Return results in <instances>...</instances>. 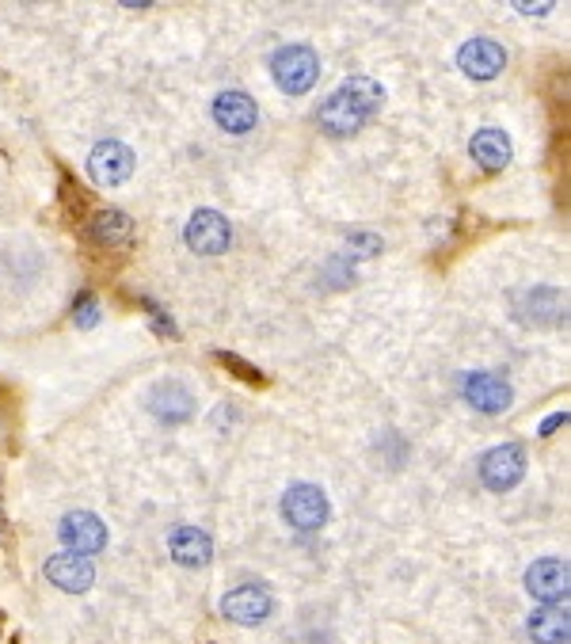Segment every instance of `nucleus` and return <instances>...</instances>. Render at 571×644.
<instances>
[{
    "mask_svg": "<svg viewBox=\"0 0 571 644\" xmlns=\"http://www.w3.org/2000/svg\"><path fill=\"white\" fill-rule=\"evenodd\" d=\"M564 424H568V412H557V416H549V419L541 424V435H552L557 427H564Z\"/></svg>",
    "mask_w": 571,
    "mask_h": 644,
    "instance_id": "412c9836",
    "label": "nucleus"
},
{
    "mask_svg": "<svg viewBox=\"0 0 571 644\" xmlns=\"http://www.w3.org/2000/svg\"><path fill=\"white\" fill-rule=\"evenodd\" d=\"M465 401L476 408V412H488V416H496V412H507L510 408V385L503 382L499 374L491 371H480V374H469L465 377Z\"/></svg>",
    "mask_w": 571,
    "mask_h": 644,
    "instance_id": "9b49d317",
    "label": "nucleus"
},
{
    "mask_svg": "<svg viewBox=\"0 0 571 644\" xmlns=\"http://www.w3.org/2000/svg\"><path fill=\"white\" fill-rule=\"evenodd\" d=\"M89 168L100 187H118V184H126L129 172H134V153H129L123 142H100L89 157Z\"/></svg>",
    "mask_w": 571,
    "mask_h": 644,
    "instance_id": "1a4fd4ad",
    "label": "nucleus"
},
{
    "mask_svg": "<svg viewBox=\"0 0 571 644\" xmlns=\"http://www.w3.org/2000/svg\"><path fill=\"white\" fill-rule=\"evenodd\" d=\"M73 321L81 324V329H95V321H100V302H95L92 294H81L73 305Z\"/></svg>",
    "mask_w": 571,
    "mask_h": 644,
    "instance_id": "aec40b11",
    "label": "nucleus"
},
{
    "mask_svg": "<svg viewBox=\"0 0 571 644\" xmlns=\"http://www.w3.org/2000/svg\"><path fill=\"white\" fill-rule=\"evenodd\" d=\"M518 8H522L526 15H533V12H538V15H544V12H549L552 4H518Z\"/></svg>",
    "mask_w": 571,
    "mask_h": 644,
    "instance_id": "4be33fe9",
    "label": "nucleus"
},
{
    "mask_svg": "<svg viewBox=\"0 0 571 644\" xmlns=\"http://www.w3.org/2000/svg\"><path fill=\"white\" fill-rule=\"evenodd\" d=\"M168 553H172V561L184 564V569H203L214 557V542H210V534L198 527H176L168 534Z\"/></svg>",
    "mask_w": 571,
    "mask_h": 644,
    "instance_id": "4468645a",
    "label": "nucleus"
},
{
    "mask_svg": "<svg viewBox=\"0 0 571 644\" xmlns=\"http://www.w3.org/2000/svg\"><path fill=\"white\" fill-rule=\"evenodd\" d=\"M282 519L290 522L293 530H320L328 522V496L324 488L309 485V480H298V485L286 488L282 496Z\"/></svg>",
    "mask_w": 571,
    "mask_h": 644,
    "instance_id": "7ed1b4c3",
    "label": "nucleus"
},
{
    "mask_svg": "<svg viewBox=\"0 0 571 644\" xmlns=\"http://www.w3.org/2000/svg\"><path fill=\"white\" fill-rule=\"evenodd\" d=\"M457 65L473 76V81H491L507 69V50L496 39H469L457 50Z\"/></svg>",
    "mask_w": 571,
    "mask_h": 644,
    "instance_id": "9d476101",
    "label": "nucleus"
},
{
    "mask_svg": "<svg viewBox=\"0 0 571 644\" xmlns=\"http://www.w3.org/2000/svg\"><path fill=\"white\" fill-rule=\"evenodd\" d=\"M381 103H385V89H381L377 81H370V76H351V81H343L332 96L320 103L316 123L324 126V134L347 137L354 131H362V126L377 115Z\"/></svg>",
    "mask_w": 571,
    "mask_h": 644,
    "instance_id": "f257e3e1",
    "label": "nucleus"
},
{
    "mask_svg": "<svg viewBox=\"0 0 571 644\" xmlns=\"http://www.w3.org/2000/svg\"><path fill=\"white\" fill-rule=\"evenodd\" d=\"M214 359H218L221 366H229V371H237V377H245V382L263 385V374H259L252 363H245V359H240V355H229V351H218V355H214Z\"/></svg>",
    "mask_w": 571,
    "mask_h": 644,
    "instance_id": "6ab92c4d",
    "label": "nucleus"
},
{
    "mask_svg": "<svg viewBox=\"0 0 571 644\" xmlns=\"http://www.w3.org/2000/svg\"><path fill=\"white\" fill-rule=\"evenodd\" d=\"M271 611H274L271 591L259 588V583H240V588H232L229 595L221 599V614L237 625H259L271 617Z\"/></svg>",
    "mask_w": 571,
    "mask_h": 644,
    "instance_id": "0eeeda50",
    "label": "nucleus"
},
{
    "mask_svg": "<svg viewBox=\"0 0 571 644\" xmlns=\"http://www.w3.org/2000/svg\"><path fill=\"white\" fill-rule=\"evenodd\" d=\"M129 237H134V221H129L126 210L107 206V210L92 214V240L95 245H126Z\"/></svg>",
    "mask_w": 571,
    "mask_h": 644,
    "instance_id": "a211bd4d",
    "label": "nucleus"
},
{
    "mask_svg": "<svg viewBox=\"0 0 571 644\" xmlns=\"http://www.w3.org/2000/svg\"><path fill=\"white\" fill-rule=\"evenodd\" d=\"M568 588H571V572H568V561H560V557H541L526 572V591L533 599H541L544 606L568 603Z\"/></svg>",
    "mask_w": 571,
    "mask_h": 644,
    "instance_id": "39448f33",
    "label": "nucleus"
},
{
    "mask_svg": "<svg viewBox=\"0 0 571 644\" xmlns=\"http://www.w3.org/2000/svg\"><path fill=\"white\" fill-rule=\"evenodd\" d=\"M184 240L190 252H198V256H221V252H229V245H232V226L218 210H195L184 229Z\"/></svg>",
    "mask_w": 571,
    "mask_h": 644,
    "instance_id": "20e7f679",
    "label": "nucleus"
},
{
    "mask_svg": "<svg viewBox=\"0 0 571 644\" xmlns=\"http://www.w3.org/2000/svg\"><path fill=\"white\" fill-rule=\"evenodd\" d=\"M469 153L484 172H499L510 165V137L503 131H496V126H484V131L473 134Z\"/></svg>",
    "mask_w": 571,
    "mask_h": 644,
    "instance_id": "dca6fc26",
    "label": "nucleus"
},
{
    "mask_svg": "<svg viewBox=\"0 0 571 644\" xmlns=\"http://www.w3.org/2000/svg\"><path fill=\"white\" fill-rule=\"evenodd\" d=\"M214 123L221 126V131H229V134H248V131H256V123H259V107H256V100L248 96V92H221L218 100H214Z\"/></svg>",
    "mask_w": 571,
    "mask_h": 644,
    "instance_id": "f8f14e48",
    "label": "nucleus"
},
{
    "mask_svg": "<svg viewBox=\"0 0 571 644\" xmlns=\"http://www.w3.org/2000/svg\"><path fill=\"white\" fill-rule=\"evenodd\" d=\"M46 580L54 583V588L69 591V595H81V591L92 588L95 580V569L89 557H76V553H54L46 561Z\"/></svg>",
    "mask_w": 571,
    "mask_h": 644,
    "instance_id": "ddd939ff",
    "label": "nucleus"
},
{
    "mask_svg": "<svg viewBox=\"0 0 571 644\" xmlns=\"http://www.w3.org/2000/svg\"><path fill=\"white\" fill-rule=\"evenodd\" d=\"M522 477H526L522 446L503 443V446H496V450H488L480 458V480L491 488V492H507V488H515Z\"/></svg>",
    "mask_w": 571,
    "mask_h": 644,
    "instance_id": "423d86ee",
    "label": "nucleus"
},
{
    "mask_svg": "<svg viewBox=\"0 0 571 644\" xmlns=\"http://www.w3.org/2000/svg\"><path fill=\"white\" fill-rule=\"evenodd\" d=\"M530 637L538 644H568L571 637V617H568V606H538L526 622Z\"/></svg>",
    "mask_w": 571,
    "mask_h": 644,
    "instance_id": "f3484780",
    "label": "nucleus"
},
{
    "mask_svg": "<svg viewBox=\"0 0 571 644\" xmlns=\"http://www.w3.org/2000/svg\"><path fill=\"white\" fill-rule=\"evenodd\" d=\"M62 542L69 546V553H76V557L100 553V549L107 546V527H103V519L92 511H69L62 519Z\"/></svg>",
    "mask_w": 571,
    "mask_h": 644,
    "instance_id": "6e6552de",
    "label": "nucleus"
},
{
    "mask_svg": "<svg viewBox=\"0 0 571 644\" xmlns=\"http://www.w3.org/2000/svg\"><path fill=\"white\" fill-rule=\"evenodd\" d=\"M271 76L286 96H305L320 76V58L309 46H282L271 58Z\"/></svg>",
    "mask_w": 571,
    "mask_h": 644,
    "instance_id": "f03ea898",
    "label": "nucleus"
},
{
    "mask_svg": "<svg viewBox=\"0 0 571 644\" xmlns=\"http://www.w3.org/2000/svg\"><path fill=\"white\" fill-rule=\"evenodd\" d=\"M149 408H153V416L168 419V424H179V419H187L190 412H195V397H190V389L184 382H160V385H153V393H149Z\"/></svg>",
    "mask_w": 571,
    "mask_h": 644,
    "instance_id": "2eb2a0df",
    "label": "nucleus"
}]
</instances>
